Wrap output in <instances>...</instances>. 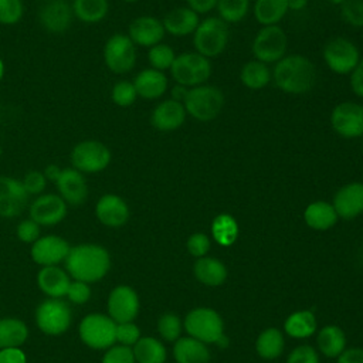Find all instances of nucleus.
I'll list each match as a JSON object with an SVG mask.
<instances>
[{"label": "nucleus", "mask_w": 363, "mask_h": 363, "mask_svg": "<svg viewBox=\"0 0 363 363\" xmlns=\"http://www.w3.org/2000/svg\"><path fill=\"white\" fill-rule=\"evenodd\" d=\"M64 265L72 279L95 284L108 275L111 269V254L104 245L82 242L71 247Z\"/></svg>", "instance_id": "obj_1"}, {"label": "nucleus", "mask_w": 363, "mask_h": 363, "mask_svg": "<svg viewBox=\"0 0 363 363\" xmlns=\"http://www.w3.org/2000/svg\"><path fill=\"white\" fill-rule=\"evenodd\" d=\"M272 77L281 91L298 95L308 92L315 85L316 69L306 57L292 54L277 62Z\"/></svg>", "instance_id": "obj_2"}, {"label": "nucleus", "mask_w": 363, "mask_h": 363, "mask_svg": "<svg viewBox=\"0 0 363 363\" xmlns=\"http://www.w3.org/2000/svg\"><path fill=\"white\" fill-rule=\"evenodd\" d=\"M34 319L41 333L61 336L72 323V311L62 298H45L37 305Z\"/></svg>", "instance_id": "obj_3"}, {"label": "nucleus", "mask_w": 363, "mask_h": 363, "mask_svg": "<svg viewBox=\"0 0 363 363\" xmlns=\"http://www.w3.org/2000/svg\"><path fill=\"white\" fill-rule=\"evenodd\" d=\"M116 323L106 315L92 312L85 315L78 326L81 342L94 350H106L116 343Z\"/></svg>", "instance_id": "obj_4"}, {"label": "nucleus", "mask_w": 363, "mask_h": 363, "mask_svg": "<svg viewBox=\"0 0 363 363\" xmlns=\"http://www.w3.org/2000/svg\"><path fill=\"white\" fill-rule=\"evenodd\" d=\"M186 112L200 121L208 122L218 116L224 105L223 92L213 85H197L189 89L183 101Z\"/></svg>", "instance_id": "obj_5"}, {"label": "nucleus", "mask_w": 363, "mask_h": 363, "mask_svg": "<svg viewBox=\"0 0 363 363\" xmlns=\"http://www.w3.org/2000/svg\"><path fill=\"white\" fill-rule=\"evenodd\" d=\"M228 43V26L220 17H208L199 23L193 44L199 54L206 58L221 54Z\"/></svg>", "instance_id": "obj_6"}, {"label": "nucleus", "mask_w": 363, "mask_h": 363, "mask_svg": "<svg viewBox=\"0 0 363 363\" xmlns=\"http://www.w3.org/2000/svg\"><path fill=\"white\" fill-rule=\"evenodd\" d=\"M170 74L179 85L193 88L210 78L211 64L208 58L199 52H183L174 58Z\"/></svg>", "instance_id": "obj_7"}, {"label": "nucleus", "mask_w": 363, "mask_h": 363, "mask_svg": "<svg viewBox=\"0 0 363 363\" xmlns=\"http://www.w3.org/2000/svg\"><path fill=\"white\" fill-rule=\"evenodd\" d=\"M184 329L191 337L203 343H217L224 336L223 319L210 308L190 311L184 319Z\"/></svg>", "instance_id": "obj_8"}, {"label": "nucleus", "mask_w": 363, "mask_h": 363, "mask_svg": "<svg viewBox=\"0 0 363 363\" xmlns=\"http://www.w3.org/2000/svg\"><path fill=\"white\" fill-rule=\"evenodd\" d=\"M71 163L81 173H98L111 163V150L99 140H82L74 146Z\"/></svg>", "instance_id": "obj_9"}, {"label": "nucleus", "mask_w": 363, "mask_h": 363, "mask_svg": "<svg viewBox=\"0 0 363 363\" xmlns=\"http://www.w3.org/2000/svg\"><path fill=\"white\" fill-rule=\"evenodd\" d=\"M288 38L278 26H264L252 41V54L255 60L269 64L278 62L286 51Z\"/></svg>", "instance_id": "obj_10"}, {"label": "nucleus", "mask_w": 363, "mask_h": 363, "mask_svg": "<svg viewBox=\"0 0 363 363\" xmlns=\"http://www.w3.org/2000/svg\"><path fill=\"white\" fill-rule=\"evenodd\" d=\"M322 55L329 69L339 75L350 74L360 61L357 47L343 37L329 40L323 47Z\"/></svg>", "instance_id": "obj_11"}, {"label": "nucleus", "mask_w": 363, "mask_h": 363, "mask_svg": "<svg viewBox=\"0 0 363 363\" xmlns=\"http://www.w3.org/2000/svg\"><path fill=\"white\" fill-rule=\"evenodd\" d=\"M106 67L115 74L129 72L136 62V48L129 35L113 34L104 47Z\"/></svg>", "instance_id": "obj_12"}, {"label": "nucleus", "mask_w": 363, "mask_h": 363, "mask_svg": "<svg viewBox=\"0 0 363 363\" xmlns=\"http://www.w3.org/2000/svg\"><path fill=\"white\" fill-rule=\"evenodd\" d=\"M139 296L132 286L118 285L111 289L106 301V315L115 323L133 322L139 313Z\"/></svg>", "instance_id": "obj_13"}, {"label": "nucleus", "mask_w": 363, "mask_h": 363, "mask_svg": "<svg viewBox=\"0 0 363 363\" xmlns=\"http://www.w3.org/2000/svg\"><path fill=\"white\" fill-rule=\"evenodd\" d=\"M71 245L65 238L55 234L40 237L31 244L30 257L40 267H54L65 261Z\"/></svg>", "instance_id": "obj_14"}, {"label": "nucleus", "mask_w": 363, "mask_h": 363, "mask_svg": "<svg viewBox=\"0 0 363 363\" xmlns=\"http://www.w3.org/2000/svg\"><path fill=\"white\" fill-rule=\"evenodd\" d=\"M330 125L343 138H359L363 135V105L342 102L330 113Z\"/></svg>", "instance_id": "obj_15"}, {"label": "nucleus", "mask_w": 363, "mask_h": 363, "mask_svg": "<svg viewBox=\"0 0 363 363\" xmlns=\"http://www.w3.org/2000/svg\"><path fill=\"white\" fill-rule=\"evenodd\" d=\"M68 211V204L60 194L47 193L38 196L28 208L30 218L38 225L51 227L61 223Z\"/></svg>", "instance_id": "obj_16"}, {"label": "nucleus", "mask_w": 363, "mask_h": 363, "mask_svg": "<svg viewBox=\"0 0 363 363\" xmlns=\"http://www.w3.org/2000/svg\"><path fill=\"white\" fill-rule=\"evenodd\" d=\"M28 193L21 180L10 176H0V217L14 218L28 204Z\"/></svg>", "instance_id": "obj_17"}, {"label": "nucleus", "mask_w": 363, "mask_h": 363, "mask_svg": "<svg viewBox=\"0 0 363 363\" xmlns=\"http://www.w3.org/2000/svg\"><path fill=\"white\" fill-rule=\"evenodd\" d=\"M129 207L126 201L113 193L104 194L95 204V216L98 221L109 228H119L129 220Z\"/></svg>", "instance_id": "obj_18"}, {"label": "nucleus", "mask_w": 363, "mask_h": 363, "mask_svg": "<svg viewBox=\"0 0 363 363\" xmlns=\"http://www.w3.org/2000/svg\"><path fill=\"white\" fill-rule=\"evenodd\" d=\"M337 217L352 220L363 213V183L353 182L342 186L332 203Z\"/></svg>", "instance_id": "obj_19"}, {"label": "nucleus", "mask_w": 363, "mask_h": 363, "mask_svg": "<svg viewBox=\"0 0 363 363\" xmlns=\"http://www.w3.org/2000/svg\"><path fill=\"white\" fill-rule=\"evenodd\" d=\"M55 183H57L60 196L67 204L79 206L85 203L88 197V184L84 174L79 170L74 167L62 169Z\"/></svg>", "instance_id": "obj_20"}, {"label": "nucleus", "mask_w": 363, "mask_h": 363, "mask_svg": "<svg viewBox=\"0 0 363 363\" xmlns=\"http://www.w3.org/2000/svg\"><path fill=\"white\" fill-rule=\"evenodd\" d=\"M72 7L65 0H48L40 10L41 26L50 33H64L72 21Z\"/></svg>", "instance_id": "obj_21"}, {"label": "nucleus", "mask_w": 363, "mask_h": 363, "mask_svg": "<svg viewBox=\"0 0 363 363\" xmlns=\"http://www.w3.org/2000/svg\"><path fill=\"white\" fill-rule=\"evenodd\" d=\"M163 35V23L152 16L138 17L129 26V38L133 41V44L142 47H153L159 44Z\"/></svg>", "instance_id": "obj_22"}, {"label": "nucleus", "mask_w": 363, "mask_h": 363, "mask_svg": "<svg viewBox=\"0 0 363 363\" xmlns=\"http://www.w3.org/2000/svg\"><path fill=\"white\" fill-rule=\"evenodd\" d=\"M71 284L68 272L58 267H41L37 274V285L47 298H65Z\"/></svg>", "instance_id": "obj_23"}, {"label": "nucleus", "mask_w": 363, "mask_h": 363, "mask_svg": "<svg viewBox=\"0 0 363 363\" xmlns=\"http://www.w3.org/2000/svg\"><path fill=\"white\" fill-rule=\"evenodd\" d=\"M186 119V109L182 102L166 99L160 102L152 112V125L162 132L176 130Z\"/></svg>", "instance_id": "obj_24"}, {"label": "nucleus", "mask_w": 363, "mask_h": 363, "mask_svg": "<svg viewBox=\"0 0 363 363\" xmlns=\"http://www.w3.org/2000/svg\"><path fill=\"white\" fill-rule=\"evenodd\" d=\"M164 31L176 37H183L196 31L199 26V14L190 7H177L169 11L163 18Z\"/></svg>", "instance_id": "obj_25"}, {"label": "nucleus", "mask_w": 363, "mask_h": 363, "mask_svg": "<svg viewBox=\"0 0 363 363\" xmlns=\"http://www.w3.org/2000/svg\"><path fill=\"white\" fill-rule=\"evenodd\" d=\"M133 85L138 96L143 99H157L167 89V78L162 71L147 68L135 77Z\"/></svg>", "instance_id": "obj_26"}, {"label": "nucleus", "mask_w": 363, "mask_h": 363, "mask_svg": "<svg viewBox=\"0 0 363 363\" xmlns=\"http://www.w3.org/2000/svg\"><path fill=\"white\" fill-rule=\"evenodd\" d=\"M173 356L177 363H208L210 352L206 343L187 336L179 337L173 346Z\"/></svg>", "instance_id": "obj_27"}, {"label": "nucleus", "mask_w": 363, "mask_h": 363, "mask_svg": "<svg viewBox=\"0 0 363 363\" xmlns=\"http://www.w3.org/2000/svg\"><path fill=\"white\" fill-rule=\"evenodd\" d=\"M28 335V326L20 318H0V349L21 347L27 342Z\"/></svg>", "instance_id": "obj_28"}, {"label": "nucleus", "mask_w": 363, "mask_h": 363, "mask_svg": "<svg viewBox=\"0 0 363 363\" xmlns=\"http://www.w3.org/2000/svg\"><path fill=\"white\" fill-rule=\"evenodd\" d=\"M194 277L204 285L208 286H218L227 278V268L225 265L214 258V257H201L197 258L193 267Z\"/></svg>", "instance_id": "obj_29"}, {"label": "nucleus", "mask_w": 363, "mask_h": 363, "mask_svg": "<svg viewBox=\"0 0 363 363\" xmlns=\"http://www.w3.org/2000/svg\"><path fill=\"white\" fill-rule=\"evenodd\" d=\"M303 218L311 228L325 231L336 224L337 214L330 203L313 201L305 208Z\"/></svg>", "instance_id": "obj_30"}, {"label": "nucleus", "mask_w": 363, "mask_h": 363, "mask_svg": "<svg viewBox=\"0 0 363 363\" xmlns=\"http://www.w3.org/2000/svg\"><path fill=\"white\" fill-rule=\"evenodd\" d=\"M132 352L136 363H164L167 356L164 345L152 336H142L132 346Z\"/></svg>", "instance_id": "obj_31"}, {"label": "nucleus", "mask_w": 363, "mask_h": 363, "mask_svg": "<svg viewBox=\"0 0 363 363\" xmlns=\"http://www.w3.org/2000/svg\"><path fill=\"white\" fill-rule=\"evenodd\" d=\"M318 347L326 357H339L346 349V336L336 325L323 326L318 333Z\"/></svg>", "instance_id": "obj_32"}, {"label": "nucleus", "mask_w": 363, "mask_h": 363, "mask_svg": "<svg viewBox=\"0 0 363 363\" xmlns=\"http://www.w3.org/2000/svg\"><path fill=\"white\" fill-rule=\"evenodd\" d=\"M288 10V0H255L254 16L262 26H277Z\"/></svg>", "instance_id": "obj_33"}, {"label": "nucleus", "mask_w": 363, "mask_h": 363, "mask_svg": "<svg viewBox=\"0 0 363 363\" xmlns=\"http://www.w3.org/2000/svg\"><path fill=\"white\" fill-rule=\"evenodd\" d=\"M284 329L292 337L305 339L315 333L316 319L311 311H298L286 318Z\"/></svg>", "instance_id": "obj_34"}, {"label": "nucleus", "mask_w": 363, "mask_h": 363, "mask_svg": "<svg viewBox=\"0 0 363 363\" xmlns=\"http://www.w3.org/2000/svg\"><path fill=\"white\" fill-rule=\"evenodd\" d=\"M285 347V340L282 333L275 328H268L262 330L255 342L257 353L267 360H272L282 354Z\"/></svg>", "instance_id": "obj_35"}, {"label": "nucleus", "mask_w": 363, "mask_h": 363, "mask_svg": "<svg viewBox=\"0 0 363 363\" xmlns=\"http://www.w3.org/2000/svg\"><path fill=\"white\" fill-rule=\"evenodd\" d=\"M108 0H74L72 13L84 23H99L108 14Z\"/></svg>", "instance_id": "obj_36"}, {"label": "nucleus", "mask_w": 363, "mask_h": 363, "mask_svg": "<svg viewBox=\"0 0 363 363\" xmlns=\"http://www.w3.org/2000/svg\"><path fill=\"white\" fill-rule=\"evenodd\" d=\"M240 79L250 89H261L269 82L271 71L267 64L252 60L241 68Z\"/></svg>", "instance_id": "obj_37"}, {"label": "nucleus", "mask_w": 363, "mask_h": 363, "mask_svg": "<svg viewBox=\"0 0 363 363\" xmlns=\"http://www.w3.org/2000/svg\"><path fill=\"white\" fill-rule=\"evenodd\" d=\"M211 234L220 245H231L238 237V225L235 218L230 214H218L211 223Z\"/></svg>", "instance_id": "obj_38"}, {"label": "nucleus", "mask_w": 363, "mask_h": 363, "mask_svg": "<svg viewBox=\"0 0 363 363\" xmlns=\"http://www.w3.org/2000/svg\"><path fill=\"white\" fill-rule=\"evenodd\" d=\"M220 18L225 23L241 21L250 9V0H217Z\"/></svg>", "instance_id": "obj_39"}, {"label": "nucleus", "mask_w": 363, "mask_h": 363, "mask_svg": "<svg viewBox=\"0 0 363 363\" xmlns=\"http://www.w3.org/2000/svg\"><path fill=\"white\" fill-rule=\"evenodd\" d=\"M174 58H176V55H174L173 48L167 44H162V43L150 47V50L147 52V60H149L152 68L157 69V71L170 69Z\"/></svg>", "instance_id": "obj_40"}, {"label": "nucleus", "mask_w": 363, "mask_h": 363, "mask_svg": "<svg viewBox=\"0 0 363 363\" xmlns=\"http://www.w3.org/2000/svg\"><path fill=\"white\" fill-rule=\"evenodd\" d=\"M157 332L166 342H176L180 337L182 322L176 313H163L157 319Z\"/></svg>", "instance_id": "obj_41"}, {"label": "nucleus", "mask_w": 363, "mask_h": 363, "mask_svg": "<svg viewBox=\"0 0 363 363\" xmlns=\"http://www.w3.org/2000/svg\"><path fill=\"white\" fill-rule=\"evenodd\" d=\"M111 96H112V101L118 106H129V105H132L136 101L138 92L135 89L133 82L119 81V82H116L113 85Z\"/></svg>", "instance_id": "obj_42"}, {"label": "nucleus", "mask_w": 363, "mask_h": 363, "mask_svg": "<svg viewBox=\"0 0 363 363\" xmlns=\"http://www.w3.org/2000/svg\"><path fill=\"white\" fill-rule=\"evenodd\" d=\"M343 21L353 27H363V0H345L340 4Z\"/></svg>", "instance_id": "obj_43"}, {"label": "nucleus", "mask_w": 363, "mask_h": 363, "mask_svg": "<svg viewBox=\"0 0 363 363\" xmlns=\"http://www.w3.org/2000/svg\"><path fill=\"white\" fill-rule=\"evenodd\" d=\"M24 6L21 0H0V23L16 24L21 20Z\"/></svg>", "instance_id": "obj_44"}, {"label": "nucleus", "mask_w": 363, "mask_h": 363, "mask_svg": "<svg viewBox=\"0 0 363 363\" xmlns=\"http://www.w3.org/2000/svg\"><path fill=\"white\" fill-rule=\"evenodd\" d=\"M140 337H142L140 336V329L135 322L116 323L115 339H116L118 345L132 347Z\"/></svg>", "instance_id": "obj_45"}, {"label": "nucleus", "mask_w": 363, "mask_h": 363, "mask_svg": "<svg viewBox=\"0 0 363 363\" xmlns=\"http://www.w3.org/2000/svg\"><path fill=\"white\" fill-rule=\"evenodd\" d=\"M91 294H92V291H91L89 284L71 279V284L67 289L65 298L74 305H84L91 299Z\"/></svg>", "instance_id": "obj_46"}, {"label": "nucleus", "mask_w": 363, "mask_h": 363, "mask_svg": "<svg viewBox=\"0 0 363 363\" xmlns=\"http://www.w3.org/2000/svg\"><path fill=\"white\" fill-rule=\"evenodd\" d=\"M101 363H136L132 347L113 345L105 350Z\"/></svg>", "instance_id": "obj_47"}, {"label": "nucleus", "mask_w": 363, "mask_h": 363, "mask_svg": "<svg viewBox=\"0 0 363 363\" xmlns=\"http://www.w3.org/2000/svg\"><path fill=\"white\" fill-rule=\"evenodd\" d=\"M41 225H38L34 220L31 218H26L23 221H20L17 224V228H16V235L17 238L21 241V242H26V244H33L35 242L41 235V230H40Z\"/></svg>", "instance_id": "obj_48"}, {"label": "nucleus", "mask_w": 363, "mask_h": 363, "mask_svg": "<svg viewBox=\"0 0 363 363\" xmlns=\"http://www.w3.org/2000/svg\"><path fill=\"white\" fill-rule=\"evenodd\" d=\"M26 191L28 194H40L45 189L47 179L43 172L38 170H30L26 173V176L21 180Z\"/></svg>", "instance_id": "obj_49"}, {"label": "nucleus", "mask_w": 363, "mask_h": 363, "mask_svg": "<svg viewBox=\"0 0 363 363\" xmlns=\"http://www.w3.org/2000/svg\"><path fill=\"white\" fill-rule=\"evenodd\" d=\"M187 250L193 257L201 258L210 250V238L204 233H194L187 240Z\"/></svg>", "instance_id": "obj_50"}, {"label": "nucleus", "mask_w": 363, "mask_h": 363, "mask_svg": "<svg viewBox=\"0 0 363 363\" xmlns=\"http://www.w3.org/2000/svg\"><path fill=\"white\" fill-rule=\"evenodd\" d=\"M286 363H319V356L312 346L302 345L289 353Z\"/></svg>", "instance_id": "obj_51"}, {"label": "nucleus", "mask_w": 363, "mask_h": 363, "mask_svg": "<svg viewBox=\"0 0 363 363\" xmlns=\"http://www.w3.org/2000/svg\"><path fill=\"white\" fill-rule=\"evenodd\" d=\"M0 363H27V356L21 347L0 349Z\"/></svg>", "instance_id": "obj_52"}, {"label": "nucleus", "mask_w": 363, "mask_h": 363, "mask_svg": "<svg viewBox=\"0 0 363 363\" xmlns=\"http://www.w3.org/2000/svg\"><path fill=\"white\" fill-rule=\"evenodd\" d=\"M350 86L357 96L363 98V60H360L356 68L350 72Z\"/></svg>", "instance_id": "obj_53"}, {"label": "nucleus", "mask_w": 363, "mask_h": 363, "mask_svg": "<svg viewBox=\"0 0 363 363\" xmlns=\"http://www.w3.org/2000/svg\"><path fill=\"white\" fill-rule=\"evenodd\" d=\"M337 363H363V347L345 349L339 354Z\"/></svg>", "instance_id": "obj_54"}, {"label": "nucleus", "mask_w": 363, "mask_h": 363, "mask_svg": "<svg viewBox=\"0 0 363 363\" xmlns=\"http://www.w3.org/2000/svg\"><path fill=\"white\" fill-rule=\"evenodd\" d=\"M189 7L197 14L208 13L211 9L217 6V0H186Z\"/></svg>", "instance_id": "obj_55"}, {"label": "nucleus", "mask_w": 363, "mask_h": 363, "mask_svg": "<svg viewBox=\"0 0 363 363\" xmlns=\"http://www.w3.org/2000/svg\"><path fill=\"white\" fill-rule=\"evenodd\" d=\"M61 172H62V169H60L57 164H54V163H51V164H48L45 169H44V176H45V179L47 180H51V182H57L58 180V177H60V174H61Z\"/></svg>", "instance_id": "obj_56"}, {"label": "nucleus", "mask_w": 363, "mask_h": 363, "mask_svg": "<svg viewBox=\"0 0 363 363\" xmlns=\"http://www.w3.org/2000/svg\"><path fill=\"white\" fill-rule=\"evenodd\" d=\"M187 92H189L187 86H183V85H179V84H177V85H174V86L172 88V99H174V101L183 104V101H184L186 96H187Z\"/></svg>", "instance_id": "obj_57"}, {"label": "nucleus", "mask_w": 363, "mask_h": 363, "mask_svg": "<svg viewBox=\"0 0 363 363\" xmlns=\"http://www.w3.org/2000/svg\"><path fill=\"white\" fill-rule=\"evenodd\" d=\"M308 4V0H288V9L294 11H299L305 9Z\"/></svg>", "instance_id": "obj_58"}, {"label": "nucleus", "mask_w": 363, "mask_h": 363, "mask_svg": "<svg viewBox=\"0 0 363 363\" xmlns=\"http://www.w3.org/2000/svg\"><path fill=\"white\" fill-rule=\"evenodd\" d=\"M4 71H6V68H4V62H3V60L0 58V81L3 79V77H4Z\"/></svg>", "instance_id": "obj_59"}, {"label": "nucleus", "mask_w": 363, "mask_h": 363, "mask_svg": "<svg viewBox=\"0 0 363 363\" xmlns=\"http://www.w3.org/2000/svg\"><path fill=\"white\" fill-rule=\"evenodd\" d=\"M329 1H330L332 4H339V6H340V4H342L345 0H329Z\"/></svg>", "instance_id": "obj_60"}, {"label": "nucleus", "mask_w": 363, "mask_h": 363, "mask_svg": "<svg viewBox=\"0 0 363 363\" xmlns=\"http://www.w3.org/2000/svg\"><path fill=\"white\" fill-rule=\"evenodd\" d=\"M123 1H128V3H135V1H138V0H123Z\"/></svg>", "instance_id": "obj_61"}, {"label": "nucleus", "mask_w": 363, "mask_h": 363, "mask_svg": "<svg viewBox=\"0 0 363 363\" xmlns=\"http://www.w3.org/2000/svg\"><path fill=\"white\" fill-rule=\"evenodd\" d=\"M0 157H1V146H0Z\"/></svg>", "instance_id": "obj_62"}, {"label": "nucleus", "mask_w": 363, "mask_h": 363, "mask_svg": "<svg viewBox=\"0 0 363 363\" xmlns=\"http://www.w3.org/2000/svg\"><path fill=\"white\" fill-rule=\"evenodd\" d=\"M362 41H363V37H362Z\"/></svg>", "instance_id": "obj_63"}, {"label": "nucleus", "mask_w": 363, "mask_h": 363, "mask_svg": "<svg viewBox=\"0 0 363 363\" xmlns=\"http://www.w3.org/2000/svg\"><path fill=\"white\" fill-rule=\"evenodd\" d=\"M44 1H48V0H44Z\"/></svg>", "instance_id": "obj_64"}]
</instances>
